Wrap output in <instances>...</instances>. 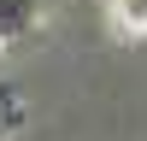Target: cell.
<instances>
[{
  "label": "cell",
  "mask_w": 147,
  "mask_h": 141,
  "mask_svg": "<svg viewBox=\"0 0 147 141\" xmlns=\"http://www.w3.org/2000/svg\"><path fill=\"white\" fill-rule=\"evenodd\" d=\"M35 18H41V0H0V47L18 41V35H30Z\"/></svg>",
  "instance_id": "1"
},
{
  "label": "cell",
  "mask_w": 147,
  "mask_h": 141,
  "mask_svg": "<svg viewBox=\"0 0 147 141\" xmlns=\"http://www.w3.org/2000/svg\"><path fill=\"white\" fill-rule=\"evenodd\" d=\"M112 23L124 35H147V0H112Z\"/></svg>",
  "instance_id": "2"
},
{
  "label": "cell",
  "mask_w": 147,
  "mask_h": 141,
  "mask_svg": "<svg viewBox=\"0 0 147 141\" xmlns=\"http://www.w3.org/2000/svg\"><path fill=\"white\" fill-rule=\"evenodd\" d=\"M0 141H6V129H0Z\"/></svg>",
  "instance_id": "3"
}]
</instances>
